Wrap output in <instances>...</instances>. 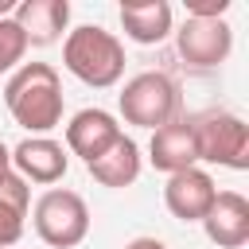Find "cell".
I'll use <instances>...</instances> for the list:
<instances>
[{
  "instance_id": "16",
  "label": "cell",
  "mask_w": 249,
  "mask_h": 249,
  "mask_svg": "<svg viewBox=\"0 0 249 249\" xmlns=\"http://www.w3.org/2000/svg\"><path fill=\"white\" fill-rule=\"evenodd\" d=\"M23 54H27V39L23 31L16 27V19H0V78L12 74L16 66H23Z\"/></svg>"
},
{
  "instance_id": "19",
  "label": "cell",
  "mask_w": 249,
  "mask_h": 249,
  "mask_svg": "<svg viewBox=\"0 0 249 249\" xmlns=\"http://www.w3.org/2000/svg\"><path fill=\"white\" fill-rule=\"evenodd\" d=\"M8 175H12V148L0 140V183H4Z\"/></svg>"
},
{
  "instance_id": "1",
  "label": "cell",
  "mask_w": 249,
  "mask_h": 249,
  "mask_svg": "<svg viewBox=\"0 0 249 249\" xmlns=\"http://www.w3.org/2000/svg\"><path fill=\"white\" fill-rule=\"evenodd\" d=\"M4 105L19 128L47 136L62 124V78L51 62H23L4 82Z\"/></svg>"
},
{
  "instance_id": "7",
  "label": "cell",
  "mask_w": 249,
  "mask_h": 249,
  "mask_svg": "<svg viewBox=\"0 0 249 249\" xmlns=\"http://www.w3.org/2000/svg\"><path fill=\"white\" fill-rule=\"evenodd\" d=\"M66 167H70V152L51 136H27V140H19L12 148V171L27 187L31 183L51 187V183H58L66 175Z\"/></svg>"
},
{
  "instance_id": "13",
  "label": "cell",
  "mask_w": 249,
  "mask_h": 249,
  "mask_svg": "<svg viewBox=\"0 0 249 249\" xmlns=\"http://www.w3.org/2000/svg\"><path fill=\"white\" fill-rule=\"evenodd\" d=\"M121 27L132 43L156 47L175 31V16L167 0H124L121 4Z\"/></svg>"
},
{
  "instance_id": "5",
  "label": "cell",
  "mask_w": 249,
  "mask_h": 249,
  "mask_svg": "<svg viewBox=\"0 0 249 249\" xmlns=\"http://www.w3.org/2000/svg\"><path fill=\"white\" fill-rule=\"evenodd\" d=\"M31 222H35L39 241H47L51 249H74L89 233V206H86V198L78 191L51 187V191H43L35 198Z\"/></svg>"
},
{
  "instance_id": "17",
  "label": "cell",
  "mask_w": 249,
  "mask_h": 249,
  "mask_svg": "<svg viewBox=\"0 0 249 249\" xmlns=\"http://www.w3.org/2000/svg\"><path fill=\"white\" fill-rule=\"evenodd\" d=\"M230 0H187V16L191 19H226Z\"/></svg>"
},
{
  "instance_id": "3",
  "label": "cell",
  "mask_w": 249,
  "mask_h": 249,
  "mask_svg": "<svg viewBox=\"0 0 249 249\" xmlns=\"http://www.w3.org/2000/svg\"><path fill=\"white\" fill-rule=\"evenodd\" d=\"M117 105H121L124 124L152 128V132L163 128L167 121L183 117V93H179L175 78L163 74V70H144V74L128 78L121 97H117Z\"/></svg>"
},
{
  "instance_id": "6",
  "label": "cell",
  "mask_w": 249,
  "mask_h": 249,
  "mask_svg": "<svg viewBox=\"0 0 249 249\" xmlns=\"http://www.w3.org/2000/svg\"><path fill=\"white\" fill-rule=\"evenodd\" d=\"M171 35H175L179 58L195 70H214L233 51V27L226 19H191L187 16Z\"/></svg>"
},
{
  "instance_id": "11",
  "label": "cell",
  "mask_w": 249,
  "mask_h": 249,
  "mask_svg": "<svg viewBox=\"0 0 249 249\" xmlns=\"http://www.w3.org/2000/svg\"><path fill=\"white\" fill-rule=\"evenodd\" d=\"M124 128L117 124V117L109 113V109H78L74 117H70V124H66V152L70 156H82L86 163L89 160H97L117 136H121Z\"/></svg>"
},
{
  "instance_id": "4",
  "label": "cell",
  "mask_w": 249,
  "mask_h": 249,
  "mask_svg": "<svg viewBox=\"0 0 249 249\" xmlns=\"http://www.w3.org/2000/svg\"><path fill=\"white\" fill-rule=\"evenodd\" d=\"M198 163H218L230 171H249V124L237 113L210 109L191 117Z\"/></svg>"
},
{
  "instance_id": "8",
  "label": "cell",
  "mask_w": 249,
  "mask_h": 249,
  "mask_svg": "<svg viewBox=\"0 0 249 249\" xmlns=\"http://www.w3.org/2000/svg\"><path fill=\"white\" fill-rule=\"evenodd\" d=\"M214 195H218V187H214V175L206 167L175 171L163 183V206L179 222H202L206 210H210V202H214Z\"/></svg>"
},
{
  "instance_id": "20",
  "label": "cell",
  "mask_w": 249,
  "mask_h": 249,
  "mask_svg": "<svg viewBox=\"0 0 249 249\" xmlns=\"http://www.w3.org/2000/svg\"><path fill=\"white\" fill-rule=\"evenodd\" d=\"M16 12V0H0V19H8Z\"/></svg>"
},
{
  "instance_id": "14",
  "label": "cell",
  "mask_w": 249,
  "mask_h": 249,
  "mask_svg": "<svg viewBox=\"0 0 249 249\" xmlns=\"http://www.w3.org/2000/svg\"><path fill=\"white\" fill-rule=\"evenodd\" d=\"M140 167H144V156H140V144L132 140V136H117L97 160H89L86 163V171L101 183V187H113V191H121V187H128V183H136L140 179Z\"/></svg>"
},
{
  "instance_id": "10",
  "label": "cell",
  "mask_w": 249,
  "mask_h": 249,
  "mask_svg": "<svg viewBox=\"0 0 249 249\" xmlns=\"http://www.w3.org/2000/svg\"><path fill=\"white\" fill-rule=\"evenodd\" d=\"M202 230L218 249H241L249 241V198L241 191H218L202 218Z\"/></svg>"
},
{
  "instance_id": "18",
  "label": "cell",
  "mask_w": 249,
  "mask_h": 249,
  "mask_svg": "<svg viewBox=\"0 0 249 249\" xmlns=\"http://www.w3.org/2000/svg\"><path fill=\"white\" fill-rule=\"evenodd\" d=\"M124 249H167V245H163L160 237H148V233H144V237H132Z\"/></svg>"
},
{
  "instance_id": "12",
  "label": "cell",
  "mask_w": 249,
  "mask_h": 249,
  "mask_svg": "<svg viewBox=\"0 0 249 249\" xmlns=\"http://www.w3.org/2000/svg\"><path fill=\"white\" fill-rule=\"evenodd\" d=\"M12 19L23 31L27 47H51L70 27V4L66 0H19Z\"/></svg>"
},
{
  "instance_id": "9",
  "label": "cell",
  "mask_w": 249,
  "mask_h": 249,
  "mask_svg": "<svg viewBox=\"0 0 249 249\" xmlns=\"http://www.w3.org/2000/svg\"><path fill=\"white\" fill-rule=\"evenodd\" d=\"M148 160H152V167L163 171V175L198 167V148H195L191 117H175V121H167L163 128H156L152 140H148Z\"/></svg>"
},
{
  "instance_id": "2",
  "label": "cell",
  "mask_w": 249,
  "mask_h": 249,
  "mask_svg": "<svg viewBox=\"0 0 249 249\" xmlns=\"http://www.w3.org/2000/svg\"><path fill=\"white\" fill-rule=\"evenodd\" d=\"M62 66L82 86L109 89L124 74V43L97 23H82V27L66 31V39H62Z\"/></svg>"
},
{
  "instance_id": "15",
  "label": "cell",
  "mask_w": 249,
  "mask_h": 249,
  "mask_svg": "<svg viewBox=\"0 0 249 249\" xmlns=\"http://www.w3.org/2000/svg\"><path fill=\"white\" fill-rule=\"evenodd\" d=\"M27 210H31V187L12 171L0 183V249H12L23 237Z\"/></svg>"
}]
</instances>
